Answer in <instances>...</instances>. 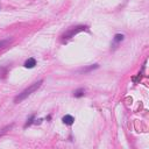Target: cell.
<instances>
[{"label":"cell","instance_id":"cell-1","mask_svg":"<svg viewBox=\"0 0 149 149\" xmlns=\"http://www.w3.org/2000/svg\"><path fill=\"white\" fill-rule=\"evenodd\" d=\"M42 83H43V81H39V82H36V83L32 84L28 89H26L25 91H22L21 93H19V96H17V97H15L14 103H15V104H19V103H21L22 100H25L28 96H30L32 93H34L35 91H37V90L40 89V86L42 85Z\"/></svg>","mask_w":149,"mask_h":149},{"label":"cell","instance_id":"cell-2","mask_svg":"<svg viewBox=\"0 0 149 149\" xmlns=\"http://www.w3.org/2000/svg\"><path fill=\"white\" fill-rule=\"evenodd\" d=\"M85 29V27H83V26H81V27H76V28H72V29H70L68 33H65L64 34V39H70V37H72L74 34H77L78 32H81V30H84Z\"/></svg>","mask_w":149,"mask_h":149},{"label":"cell","instance_id":"cell-3","mask_svg":"<svg viewBox=\"0 0 149 149\" xmlns=\"http://www.w3.org/2000/svg\"><path fill=\"white\" fill-rule=\"evenodd\" d=\"M36 65V61L34 59V58H28L26 62H25V66L27 68V69H32V68H34Z\"/></svg>","mask_w":149,"mask_h":149},{"label":"cell","instance_id":"cell-4","mask_svg":"<svg viewBox=\"0 0 149 149\" xmlns=\"http://www.w3.org/2000/svg\"><path fill=\"white\" fill-rule=\"evenodd\" d=\"M73 121H74V119H73L72 115H65V117H63V122L65 125H72Z\"/></svg>","mask_w":149,"mask_h":149},{"label":"cell","instance_id":"cell-5","mask_svg":"<svg viewBox=\"0 0 149 149\" xmlns=\"http://www.w3.org/2000/svg\"><path fill=\"white\" fill-rule=\"evenodd\" d=\"M10 42H11V40H3V41H0V50L5 49L10 44Z\"/></svg>","mask_w":149,"mask_h":149},{"label":"cell","instance_id":"cell-6","mask_svg":"<svg viewBox=\"0 0 149 149\" xmlns=\"http://www.w3.org/2000/svg\"><path fill=\"white\" fill-rule=\"evenodd\" d=\"M82 96H84V90L83 89L77 90L76 92H74V97H82Z\"/></svg>","mask_w":149,"mask_h":149},{"label":"cell","instance_id":"cell-7","mask_svg":"<svg viewBox=\"0 0 149 149\" xmlns=\"http://www.w3.org/2000/svg\"><path fill=\"white\" fill-rule=\"evenodd\" d=\"M122 39H123V35H121V34H117V35H115V37H114V40H115L117 42L122 41Z\"/></svg>","mask_w":149,"mask_h":149}]
</instances>
